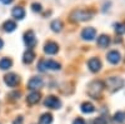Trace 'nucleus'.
Masks as SVG:
<instances>
[{
	"label": "nucleus",
	"mask_w": 125,
	"mask_h": 124,
	"mask_svg": "<svg viewBox=\"0 0 125 124\" xmlns=\"http://www.w3.org/2000/svg\"><path fill=\"white\" fill-rule=\"evenodd\" d=\"M0 3H3V4L8 5V4H11V3H13V0H0Z\"/></svg>",
	"instance_id": "obj_29"
},
{
	"label": "nucleus",
	"mask_w": 125,
	"mask_h": 124,
	"mask_svg": "<svg viewBox=\"0 0 125 124\" xmlns=\"http://www.w3.org/2000/svg\"><path fill=\"white\" fill-rule=\"evenodd\" d=\"M23 122H24V118H23V117H18V118L13 122V124H23Z\"/></svg>",
	"instance_id": "obj_27"
},
{
	"label": "nucleus",
	"mask_w": 125,
	"mask_h": 124,
	"mask_svg": "<svg viewBox=\"0 0 125 124\" xmlns=\"http://www.w3.org/2000/svg\"><path fill=\"white\" fill-rule=\"evenodd\" d=\"M35 59V54H34V51L29 49L26 50L25 53H24V56H23V61L25 64H30V63H33V60Z\"/></svg>",
	"instance_id": "obj_14"
},
{
	"label": "nucleus",
	"mask_w": 125,
	"mask_h": 124,
	"mask_svg": "<svg viewBox=\"0 0 125 124\" xmlns=\"http://www.w3.org/2000/svg\"><path fill=\"white\" fill-rule=\"evenodd\" d=\"M3 45H4V41H3L1 39H0V49H1V48H3Z\"/></svg>",
	"instance_id": "obj_30"
},
{
	"label": "nucleus",
	"mask_w": 125,
	"mask_h": 124,
	"mask_svg": "<svg viewBox=\"0 0 125 124\" xmlns=\"http://www.w3.org/2000/svg\"><path fill=\"white\" fill-rule=\"evenodd\" d=\"M11 15H13L15 19H18V20H21V19L25 16V10H24L21 6H16V8L13 9Z\"/></svg>",
	"instance_id": "obj_13"
},
{
	"label": "nucleus",
	"mask_w": 125,
	"mask_h": 124,
	"mask_svg": "<svg viewBox=\"0 0 125 124\" xmlns=\"http://www.w3.org/2000/svg\"><path fill=\"white\" fill-rule=\"evenodd\" d=\"M58 50H59V46H58L56 43H54V41H48V43L45 44V46H44V51L46 54H50V55L56 54Z\"/></svg>",
	"instance_id": "obj_9"
},
{
	"label": "nucleus",
	"mask_w": 125,
	"mask_h": 124,
	"mask_svg": "<svg viewBox=\"0 0 125 124\" xmlns=\"http://www.w3.org/2000/svg\"><path fill=\"white\" fill-rule=\"evenodd\" d=\"M4 30L5 32H8V33H11V32H14L15 30V28H16V24L13 22V20H8V22H5L4 23Z\"/></svg>",
	"instance_id": "obj_20"
},
{
	"label": "nucleus",
	"mask_w": 125,
	"mask_h": 124,
	"mask_svg": "<svg viewBox=\"0 0 125 124\" xmlns=\"http://www.w3.org/2000/svg\"><path fill=\"white\" fill-rule=\"evenodd\" d=\"M96 35V32L94 28H85L84 30L81 32V38L84 40H93Z\"/></svg>",
	"instance_id": "obj_11"
},
{
	"label": "nucleus",
	"mask_w": 125,
	"mask_h": 124,
	"mask_svg": "<svg viewBox=\"0 0 125 124\" xmlns=\"http://www.w3.org/2000/svg\"><path fill=\"white\" fill-rule=\"evenodd\" d=\"M115 32L119 35H123L125 33V24L124 23H116L115 24Z\"/></svg>",
	"instance_id": "obj_22"
},
{
	"label": "nucleus",
	"mask_w": 125,
	"mask_h": 124,
	"mask_svg": "<svg viewBox=\"0 0 125 124\" xmlns=\"http://www.w3.org/2000/svg\"><path fill=\"white\" fill-rule=\"evenodd\" d=\"M93 13L88 11V10H74L70 14V19L74 23H79V22H86V20L91 19Z\"/></svg>",
	"instance_id": "obj_2"
},
{
	"label": "nucleus",
	"mask_w": 125,
	"mask_h": 124,
	"mask_svg": "<svg viewBox=\"0 0 125 124\" xmlns=\"http://www.w3.org/2000/svg\"><path fill=\"white\" fill-rule=\"evenodd\" d=\"M93 124H108V120L104 117H99V118H96L95 120H94Z\"/></svg>",
	"instance_id": "obj_24"
},
{
	"label": "nucleus",
	"mask_w": 125,
	"mask_h": 124,
	"mask_svg": "<svg viewBox=\"0 0 125 124\" xmlns=\"http://www.w3.org/2000/svg\"><path fill=\"white\" fill-rule=\"evenodd\" d=\"M4 81H5V84L9 85V87H15L18 83H19V77L14 73H9L4 77Z\"/></svg>",
	"instance_id": "obj_8"
},
{
	"label": "nucleus",
	"mask_w": 125,
	"mask_h": 124,
	"mask_svg": "<svg viewBox=\"0 0 125 124\" xmlns=\"http://www.w3.org/2000/svg\"><path fill=\"white\" fill-rule=\"evenodd\" d=\"M24 41L28 48H34L35 44H36V38H35V34L34 32H31V30H29V32H26L24 34Z\"/></svg>",
	"instance_id": "obj_6"
},
{
	"label": "nucleus",
	"mask_w": 125,
	"mask_h": 124,
	"mask_svg": "<svg viewBox=\"0 0 125 124\" xmlns=\"http://www.w3.org/2000/svg\"><path fill=\"white\" fill-rule=\"evenodd\" d=\"M73 124H85V120L83 118H76L74 122H73Z\"/></svg>",
	"instance_id": "obj_28"
},
{
	"label": "nucleus",
	"mask_w": 125,
	"mask_h": 124,
	"mask_svg": "<svg viewBox=\"0 0 125 124\" xmlns=\"http://www.w3.org/2000/svg\"><path fill=\"white\" fill-rule=\"evenodd\" d=\"M19 97H20V91H13L9 94V98L11 99H19Z\"/></svg>",
	"instance_id": "obj_26"
},
{
	"label": "nucleus",
	"mask_w": 125,
	"mask_h": 124,
	"mask_svg": "<svg viewBox=\"0 0 125 124\" xmlns=\"http://www.w3.org/2000/svg\"><path fill=\"white\" fill-rule=\"evenodd\" d=\"M51 122H53V115L49 114V113H45V114H43L40 118L41 124H51Z\"/></svg>",
	"instance_id": "obj_21"
},
{
	"label": "nucleus",
	"mask_w": 125,
	"mask_h": 124,
	"mask_svg": "<svg viewBox=\"0 0 125 124\" xmlns=\"http://www.w3.org/2000/svg\"><path fill=\"white\" fill-rule=\"evenodd\" d=\"M40 100V93H38V91H33V93H30V94L28 95V98H26V101L29 103V104H36V103Z\"/></svg>",
	"instance_id": "obj_15"
},
{
	"label": "nucleus",
	"mask_w": 125,
	"mask_h": 124,
	"mask_svg": "<svg viewBox=\"0 0 125 124\" xmlns=\"http://www.w3.org/2000/svg\"><path fill=\"white\" fill-rule=\"evenodd\" d=\"M11 65H13V61L9 58H3L1 60H0V69H3V70L9 69Z\"/></svg>",
	"instance_id": "obj_19"
},
{
	"label": "nucleus",
	"mask_w": 125,
	"mask_h": 124,
	"mask_svg": "<svg viewBox=\"0 0 125 124\" xmlns=\"http://www.w3.org/2000/svg\"><path fill=\"white\" fill-rule=\"evenodd\" d=\"M106 58H108V60L110 61L111 64H118L119 61H120V59H121V55H120L119 51L111 50V51H109V53H108Z\"/></svg>",
	"instance_id": "obj_12"
},
{
	"label": "nucleus",
	"mask_w": 125,
	"mask_h": 124,
	"mask_svg": "<svg viewBox=\"0 0 125 124\" xmlns=\"http://www.w3.org/2000/svg\"><path fill=\"white\" fill-rule=\"evenodd\" d=\"M44 105L50 108V109H59L60 105H61V101L54 95H49L44 100Z\"/></svg>",
	"instance_id": "obj_5"
},
{
	"label": "nucleus",
	"mask_w": 125,
	"mask_h": 124,
	"mask_svg": "<svg viewBox=\"0 0 125 124\" xmlns=\"http://www.w3.org/2000/svg\"><path fill=\"white\" fill-rule=\"evenodd\" d=\"M110 44V38L108 36V35H100L99 38H98V45L99 46H101V48H106L108 45Z\"/></svg>",
	"instance_id": "obj_16"
},
{
	"label": "nucleus",
	"mask_w": 125,
	"mask_h": 124,
	"mask_svg": "<svg viewBox=\"0 0 125 124\" xmlns=\"http://www.w3.org/2000/svg\"><path fill=\"white\" fill-rule=\"evenodd\" d=\"M105 88V85H104V83L100 81V80H94L91 81L90 84L88 85V94L94 98V99H98L101 94L103 89Z\"/></svg>",
	"instance_id": "obj_1"
},
{
	"label": "nucleus",
	"mask_w": 125,
	"mask_h": 124,
	"mask_svg": "<svg viewBox=\"0 0 125 124\" xmlns=\"http://www.w3.org/2000/svg\"><path fill=\"white\" fill-rule=\"evenodd\" d=\"M94 110H95V107H94L91 103L89 101H85L81 104V112L83 113H86V114H90V113H93Z\"/></svg>",
	"instance_id": "obj_17"
},
{
	"label": "nucleus",
	"mask_w": 125,
	"mask_h": 124,
	"mask_svg": "<svg viewBox=\"0 0 125 124\" xmlns=\"http://www.w3.org/2000/svg\"><path fill=\"white\" fill-rule=\"evenodd\" d=\"M88 65H89V69L93 71V73H96V71H99L100 68H101V63H100V60H99L98 58H91V59H89Z\"/></svg>",
	"instance_id": "obj_10"
},
{
	"label": "nucleus",
	"mask_w": 125,
	"mask_h": 124,
	"mask_svg": "<svg viewBox=\"0 0 125 124\" xmlns=\"http://www.w3.org/2000/svg\"><path fill=\"white\" fill-rule=\"evenodd\" d=\"M50 28H51V30H53V32L59 33L60 30L62 29V23H61V20H53V22H51V24H50Z\"/></svg>",
	"instance_id": "obj_18"
},
{
	"label": "nucleus",
	"mask_w": 125,
	"mask_h": 124,
	"mask_svg": "<svg viewBox=\"0 0 125 124\" xmlns=\"http://www.w3.org/2000/svg\"><path fill=\"white\" fill-rule=\"evenodd\" d=\"M124 79L118 78V77H111L106 80V87L109 88L110 91H116L119 89H121L124 87Z\"/></svg>",
	"instance_id": "obj_3"
},
{
	"label": "nucleus",
	"mask_w": 125,
	"mask_h": 124,
	"mask_svg": "<svg viewBox=\"0 0 125 124\" xmlns=\"http://www.w3.org/2000/svg\"><path fill=\"white\" fill-rule=\"evenodd\" d=\"M43 84H44V81H43V79H41L40 77H33L28 81V88L31 89V90H35V89L41 88Z\"/></svg>",
	"instance_id": "obj_7"
},
{
	"label": "nucleus",
	"mask_w": 125,
	"mask_h": 124,
	"mask_svg": "<svg viewBox=\"0 0 125 124\" xmlns=\"http://www.w3.org/2000/svg\"><path fill=\"white\" fill-rule=\"evenodd\" d=\"M31 9H33L34 11H41V5L39 3H34L33 5H31Z\"/></svg>",
	"instance_id": "obj_25"
},
{
	"label": "nucleus",
	"mask_w": 125,
	"mask_h": 124,
	"mask_svg": "<svg viewBox=\"0 0 125 124\" xmlns=\"http://www.w3.org/2000/svg\"><path fill=\"white\" fill-rule=\"evenodd\" d=\"M114 120H115L116 123H123L125 120V113L124 112L115 113V115H114Z\"/></svg>",
	"instance_id": "obj_23"
},
{
	"label": "nucleus",
	"mask_w": 125,
	"mask_h": 124,
	"mask_svg": "<svg viewBox=\"0 0 125 124\" xmlns=\"http://www.w3.org/2000/svg\"><path fill=\"white\" fill-rule=\"evenodd\" d=\"M38 68H39V70H41V71H45L46 69H50V70H59V69H60V64L58 63V61L51 60V59H49V60H41L40 63H39V65H38Z\"/></svg>",
	"instance_id": "obj_4"
}]
</instances>
